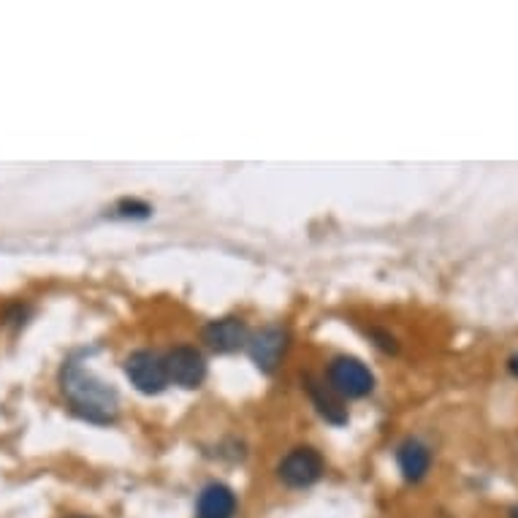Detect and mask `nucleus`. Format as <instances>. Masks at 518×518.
I'll use <instances>...</instances> for the list:
<instances>
[{
	"mask_svg": "<svg viewBox=\"0 0 518 518\" xmlns=\"http://www.w3.org/2000/svg\"><path fill=\"white\" fill-rule=\"evenodd\" d=\"M125 375L131 380V386L136 391H142L147 396L161 394L163 388L169 386V375H166V364L163 356L152 353V350H136L125 361Z\"/></svg>",
	"mask_w": 518,
	"mask_h": 518,
	"instance_id": "nucleus-4",
	"label": "nucleus"
},
{
	"mask_svg": "<svg viewBox=\"0 0 518 518\" xmlns=\"http://www.w3.org/2000/svg\"><path fill=\"white\" fill-rule=\"evenodd\" d=\"M114 212H117V217H125V220H128V217H150L152 207L150 204H144V201H136V198H123Z\"/></svg>",
	"mask_w": 518,
	"mask_h": 518,
	"instance_id": "nucleus-11",
	"label": "nucleus"
},
{
	"mask_svg": "<svg viewBox=\"0 0 518 518\" xmlns=\"http://www.w3.org/2000/svg\"><path fill=\"white\" fill-rule=\"evenodd\" d=\"M396 464H399V472L405 481H424L432 470V448L421 443L418 437H407L405 443L396 448Z\"/></svg>",
	"mask_w": 518,
	"mask_h": 518,
	"instance_id": "nucleus-8",
	"label": "nucleus"
},
{
	"mask_svg": "<svg viewBox=\"0 0 518 518\" xmlns=\"http://www.w3.org/2000/svg\"><path fill=\"white\" fill-rule=\"evenodd\" d=\"M60 388L66 394L74 413L87 418L90 424H112L117 418L120 396L109 383L87 369L79 358H68L60 369Z\"/></svg>",
	"mask_w": 518,
	"mask_h": 518,
	"instance_id": "nucleus-1",
	"label": "nucleus"
},
{
	"mask_svg": "<svg viewBox=\"0 0 518 518\" xmlns=\"http://www.w3.org/2000/svg\"><path fill=\"white\" fill-rule=\"evenodd\" d=\"M163 364H166L169 383L179 388H198L207 377V361L190 345H179V348L169 350L163 356Z\"/></svg>",
	"mask_w": 518,
	"mask_h": 518,
	"instance_id": "nucleus-5",
	"label": "nucleus"
},
{
	"mask_svg": "<svg viewBox=\"0 0 518 518\" xmlns=\"http://www.w3.org/2000/svg\"><path fill=\"white\" fill-rule=\"evenodd\" d=\"M201 340L207 342V348H212L215 353H236L250 342V331H247V323L242 318L228 315V318L209 321L201 331Z\"/></svg>",
	"mask_w": 518,
	"mask_h": 518,
	"instance_id": "nucleus-6",
	"label": "nucleus"
},
{
	"mask_svg": "<svg viewBox=\"0 0 518 518\" xmlns=\"http://www.w3.org/2000/svg\"><path fill=\"white\" fill-rule=\"evenodd\" d=\"M323 456L310 445H299L280 459L277 464V478L288 489H310L312 483L321 481L323 475Z\"/></svg>",
	"mask_w": 518,
	"mask_h": 518,
	"instance_id": "nucleus-3",
	"label": "nucleus"
},
{
	"mask_svg": "<svg viewBox=\"0 0 518 518\" xmlns=\"http://www.w3.org/2000/svg\"><path fill=\"white\" fill-rule=\"evenodd\" d=\"M304 383H307V391H310V399L315 402V407H318V413H321L329 424H348V407L342 405L340 394H337L329 383H323V380H318V377L312 375L304 377Z\"/></svg>",
	"mask_w": 518,
	"mask_h": 518,
	"instance_id": "nucleus-10",
	"label": "nucleus"
},
{
	"mask_svg": "<svg viewBox=\"0 0 518 518\" xmlns=\"http://www.w3.org/2000/svg\"><path fill=\"white\" fill-rule=\"evenodd\" d=\"M247 345H250V356H253L255 367L261 372H274L280 367L285 350H288V331L283 326H266Z\"/></svg>",
	"mask_w": 518,
	"mask_h": 518,
	"instance_id": "nucleus-7",
	"label": "nucleus"
},
{
	"mask_svg": "<svg viewBox=\"0 0 518 518\" xmlns=\"http://www.w3.org/2000/svg\"><path fill=\"white\" fill-rule=\"evenodd\" d=\"M63 518H93V516H82V513H74V516H63Z\"/></svg>",
	"mask_w": 518,
	"mask_h": 518,
	"instance_id": "nucleus-15",
	"label": "nucleus"
},
{
	"mask_svg": "<svg viewBox=\"0 0 518 518\" xmlns=\"http://www.w3.org/2000/svg\"><path fill=\"white\" fill-rule=\"evenodd\" d=\"M236 494L226 483H209L201 489L196 502V518H234Z\"/></svg>",
	"mask_w": 518,
	"mask_h": 518,
	"instance_id": "nucleus-9",
	"label": "nucleus"
},
{
	"mask_svg": "<svg viewBox=\"0 0 518 518\" xmlns=\"http://www.w3.org/2000/svg\"><path fill=\"white\" fill-rule=\"evenodd\" d=\"M508 518H518V502H516V505H513V508L508 510Z\"/></svg>",
	"mask_w": 518,
	"mask_h": 518,
	"instance_id": "nucleus-14",
	"label": "nucleus"
},
{
	"mask_svg": "<svg viewBox=\"0 0 518 518\" xmlns=\"http://www.w3.org/2000/svg\"><path fill=\"white\" fill-rule=\"evenodd\" d=\"M326 377H329V386L348 399H361V396L372 394V388H375V375L356 356L331 358Z\"/></svg>",
	"mask_w": 518,
	"mask_h": 518,
	"instance_id": "nucleus-2",
	"label": "nucleus"
},
{
	"mask_svg": "<svg viewBox=\"0 0 518 518\" xmlns=\"http://www.w3.org/2000/svg\"><path fill=\"white\" fill-rule=\"evenodd\" d=\"M508 372L513 377H518V350H516V353H513V356L508 358Z\"/></svg>",
	"mask_w": 518,
	"mask_h": 518,
	"instance_id": "nucleus-13",
	"label": "nucleus"
},
{
	"mask_svg": "<svg viewBox=\"0 0 518 518\" xmlns=\"http://www.w3.org/2000/svg\"><path fill=\"white\" fill-rule=\"evenodd\" d=\"M372 337H375L377 345L386 350V353H396V350H399V345H396V340L391 337V334H383V331L375 329V331H372Z\"/></svg>",
	"mask_w": 518,
	"mask_h": 518,
	"instance_id": "nucleus-12",
	"label": "nucleus"
}]
</instances>
